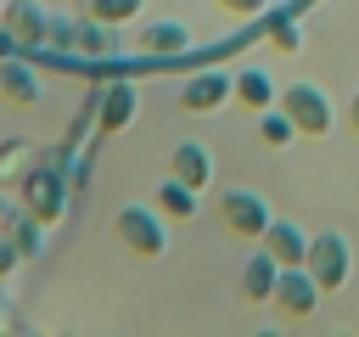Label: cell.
Listing matches in <instances>:
<instances>
[{"label": "cell", "mask_w": 359, "mask_h": 337, "mask_svg": "<svg viewBox=\"0 0 359 337\" xmlns=\"http://www.w3.org/2000/svg\"><path fill=\"white\" fill-rule=\"evenodd\" d=\"M17 202L50 230V225H62V213H67V202H73V185H67V168H62V152H45L34 168H28V180L17 185Z\"/></svg>", "instance_id": "1"}, {"label": "cell", "mask_w": 359, "mask_h": 337, "mask_svg": "<svg viewBox=\"0 0 359 337\" xmlns=\"http://www.w3.org/2000/svg\"><path fill=\"white\" fill-rule=\"evenodd\" d=\"M112 242L129 253V258H163L168 253V213L163 208H146V202H123L112 213Z\"/></svg>", "instance_id": "2"}, {"label": "cell", "mask_w": 359, "mask_h": 337, "mask_svg": "<svg viewBox=\"0 0 359 337\" xmlns=\"http://www.w3.org/2000/svg\"><path fill=\"white\" fill-rule=\"evenodd\" d=\"M280 107H286V118L297 124V135H331V124H337V107H331V95L320 90V84H309V79H297V84H286L280 90Z\"/></svg>", "instance_id": "3"}, {"label": "cell", "mask_w": 359, "mask_h": 337, "mask_svg": "<svg viewBox=\"0 0 359 337\" xmlns=\"http://www.w3.org/2000/svg\"><path fill=\"white\" fill-rule=\"evenodd\" d=\"M303 264L320 281V292H342V281L353 275V247H348L342 230H320V236H309V258Z\"/></svg>", "instance_id": "4"}, {"label": "cell", "mask_w": 359, "mask_h": 337, "mask_svg": "<svg viewBox=\"0 0 359 337\" xmlns=\"http://www.w3.org/2000/svg\"><path fill=\"white\" fill-rule=\"evenodd\" d=\"M219 219H224V230L236 236V242H264V230H269V202L258 197V191H224L219 197Z\"/></svg>", "instance_id": "5"}, {"label": "cell", "mask_w": 359, "mask_h": 337, "mask_svg": "<svg viewBox=\"0 0 359 337\" xmlns=\"http://www.w3.org/2000/svg\"><path fill=\"white\" fill-rule=\"evenodd\" d=\"M320 298H325V292H320V281L309 275V264H286L280 281H275V298H269V303H275L286 320H309Z\"/></svg>", "instance_id": "6"}, {"label": "cell", "mask_w": 359, "mask_h": 337, "mask_svg": "<svg viewBox=\"0 0 359 337\" xmlns=\"http://www.w3.org/2000/svg\"><path fill=\"white\" fill-rule=\"evenodd\" d=\"M224 101H236V73H224V67H202V73H191L180 84L185 112H219Z\"/></svg>", "instance_id": "7"}, {"label": "cell", "mask_w": 359, "mask_h": 337, "mask_svg": "<svg viewBox=\"0 0 359 337\" xmlns=\"http://www.w3.org/2000/svg\"><path fill=\"white\" fill-rule=\"evenodd\" d=\"M45 95V84H39V67H34V56L22 51V56H6L0 62V101L6 107H34Z\"/></svg>", "instance_id": "8"}, {"label": "cell", "mask_w": 359, "mask_h": 337, "mask_svg": "<svg viewBox=\"0 0 359 337\" xmlns=\"http://www.w3.org/2000/svg\"><path fill=\"white\" fill-rule=\"evenodd\" d=\"M135 112H140V95H135V84H129V79H118V84H107V90L95 95V129H101V135L129 129V124H135Z\"/></svg>", "instance_id": "9"}, {"label": "cell", "mask_w": 359, "mask_h": 337, "mask_svg": "<svg viewBox=\"0 0 359 337\" xmlns=\"http://www.w3.org/2000/svg\"><path fill=\"white\" fill-rule=\"evenodd\" d=\"M0 22L22 39V51H39V45H50V22H56V17H45L39 0H6Z\"/></svg>", "instance_id": "10"}, {"label": "cell", "mask_w": 359, "mask_h": 337, "mask_svg": "<svg viewBox=\"0 0 359 337\" xmlns=\"http://www.w3.org/2000/svg\"><path fill=\"white\" fill-rule=\"evenodd\" d=\"M168 174L185 180L191 191H208V180H213V157H208V146H202V140H180L174 157H168Z\"/></svg>", "instance_id": "11"}, {"label": "cell", "mask_w": 359, "mask_h": 337, "mask_svg": "<svg viewBox=\"0 0 359 337\" xmlns=\"http://www.w3.org/2000/svg\"><path fill=\"white\" fill-rule=\"evenodd\" d=\"M135 45H140V56H180V51L191 45V28L174 22V17H163V22H146V28L135 34Z\"/></svg>", "instance_id": "12"}, {"label": "cell", "mask_w": 359, "mask_h": 337, "mask_svg": "<svg viewBox=\"0 0 359 337\" xmlns=\"http://www.w3.org/2000/svg\"><path fill=\"white\" fill-rule=\"evenodd\" d=\"M275 281H280V264H275L269 247H258V253L247 258V270H241V298H247V303H269V298H275Z\"/></svg>", "instance_id": "13"}, {"label": "cell", "mask_w": 359, "mask_h": 337, "mask_svg": "<svg viewBox=\"0 0 359 337\" xmlns=\"http://www.w3.org/2000/svg\"><path fill=\"white\" fill-rule=\"evenodd\" d=\"M258 247H269L275 253V264L286 270V264H303L309 258V236L292 225V219H269V230H264V242Z\"/></svg>", "instance_id": "14"}, {"label": "cell", "mask_w": 359, "mask_h": 337, "mask_svg": "<svg viewBox=\"0 0 359 337\" xmlns=\"http://www.w3.org/2000/svg\"><path fill=\"white\" fill-rule=\"evenodd\" d=\"M34 163H39V146H34V140H22V135L0 140V191H17Z\"/></svg>", "instance_id": "15"}, {"label": "cell", "mask_w": 359, "mask_h": 337, "mask_svg": "<svg viewBox=\"0 0 359 337\" xmlns=\"http://www.w3.org/2000/svg\"><path fill=\"white\" fill-rule=\"evenodd\" d=\"M236 101H241L247 112H264V107L280 101V90H275V79H269L264 67H241V73H236Z\"/></svg>", "instance_id": "16"}, {"label": "cell", "mask_w": 359, "mask_h": 337, "mask_svg": "<svg viewBox=\"0 0 359 337\" xmlns=\"http://www.w3.org/2000/svg\"><path fill=\"white\" fill-rule=\"evenodd\" d=\"M196 197H202V191H191L185 180H174V174H168V180L157 185V197H151V202H157L168 219H180V225H185V219H196V208H202Z\"/></svg>", "instance_id": "17"}, {"label": "cell", "mask_w": 359, "mask_h": 337, "mask_svg": "<svg viewBox=\"0 0 359 337\" xmlns=\"http://www.w3.org/2000/svg\"><path fill=\"white\" fill-rule=\"evenodd\" d=\"M292 135H297V124L286 118V107H280V101L258 112V140H264V146H286Z\"/></svg>", "instance_id": "18"}, {"label": "cell", "mask_w": 359, "mask_h": 337, "mask_svg": "<svg viewBox=\"0 0 359 337\" xmlns=\"http://www.w3.org/2000/svg\"><path fill=\"white\" fill-rule=\"evenodd\" d=\"M146 11V0H84V17H95V22H135Z\"/></svg>", "instance_id": "19"}, {"label": "cell", "mask_w": 359, "mask_h": 337, "mask_svg": "<svg viewBox=\"0 0 359 337\" xmlns=\"http://www.w3.org/2000/svg\"><path fill=\"white\" fill-rule=\"evenodd\" d=\"M269 45H275V51H286V56H292V51H297V45H303V28H297V22H292V17H269Z\"/></svg>", "instance_id": "20"}, {"label": "cell", "mask_w": 359, "mask_h": 337, "mask_svg": "<svg viewBox=\"0 0 359 337\" xmlns=\"http://www.w3.org/2000/svg\"><path fill=\"white\" fill-rule=\"evenodd\" d=\"M213 6H219L224 17H258V11L269 6V0H213Z\"/></svg>", "instance_id": "21"}, {"label": "cell", "mask_w": 359, "mask_h": 337, "mask_svg": "<svg viewBox=\"0 0 359 337\" xmlns=\"http://www.w3.org/2000/svg\"><path fill=\"white\" fill-rule=\"evenodd\" d=\"M17 264H22L17 242H6V236H0V281H11V275H17Z\"/></svg>", "instance_id": "22"}, {"label": "cell", "mask_w": 359, "mask_h": 337, "mask_svg": "<svg viewBox=\"0 0 359 337\" xmlns=\"http://www.w3.org/2000/svg\"><path fill=\"white\" fill-rule=\"evenodd\" d=\"M22 320H17V309H11V292H6V281H0V331H17Z\"/></svg>", "instance_id": "23"}, {"label": "cell", "mask_w": 359, "mask_h": 337, "mask_svg": "<svg viewBox=\"0 0 359 337\" xmlns=\"http://www.w3.org/2000/svg\"><path fill=\"white\" fill-rule=\"evenodd\" d=\"M6 56H22V39H17V34L0 22V62H6Z\"/></svg>", "instance_id": "24"}, {"label": "cell", "mask_w": 359, "mask_h": 337, "mask_svg": "<svg viewBox=\"0 0 359 337\" xmlns=\"http://www.w3.org/2000/svg\"><path fill=\"white\" fill-rule=\"evenodd\" d=\"M348 129H353V135H359V90H353V95H348Z\"/></svg>", "instance_id": "25"}, {"label": "cell", "mask_w": 359, "mask_h": 337, "mask_svg": "<svg viewBox=\"0 0 359 337\" xmlns=\"http://www.w3.org/2000/svg\"><path fill=\"white\" fill-rule=\"evenodd\" d=\"M0 11H6V0H0Z\"/></svg>", "instance_id": "26"}]
</instances>
